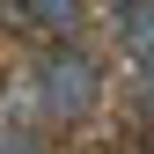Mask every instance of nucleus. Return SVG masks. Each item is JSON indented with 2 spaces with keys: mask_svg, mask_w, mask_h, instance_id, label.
<instances>
[{
  "mask_svg": "<svg viewBox=\"0 0 154 154\" xmlns=\"http://www.w3.org/2000/svg\"><path fill=\"white\" fill-rule=\"evenodd\" d=\"M95 95H103V66L88 59L81 44H44L37 59H22L8 73V88H0V118H22V125H81L95 110Z\"/></svg>",
  "mask_w": 154,
  "mask_h": 154,
  "instance_id": "1",
  "label": "nucleus"
},
{
  "mask_svg": "<svg viewBox=\"0 0 154 154\" xmlns=\"http://www.w3.org/2000/svg\"><path fill=\"white\" fill-rule=\"evenodd\" d=\"M81 22H88L81 0H0V29L37 37V44H73Z\"/></svg>",
  "mask_w": 154,
  "mask_h": 154,
  "instance_id": "2",
  "label": "nucleus"
},
{
  "mask_svg": "<svg viewBox=\"0 0 154 154\" xmlns=\"http://www.w3.org/2000/svg\"><path fill=\"white\" fill-rule=\"evenodd\" d=\"M110 29H118V44H125V59H132V66H154V0L110 8Z\"/></svg>",
  "mask_w": 154,
  "mask_h": 154,
  "instance_id": "3",
  "label": "nucleus"
},
{
  "mask_svg": "<svg viewBox=\"0 0 154 154\" xmlns=\"http://www.w3.org/2000/svg\"><path fill=\"white\" fill-rule=\"evenodd\" d=\"M0 154H44V132L22 118H0Z\"/></svg>",
  "mask_w": 154,
  "mask_h": 154,
  "instance_id": "4",
  "label": "nucleus"
},
{
  "mask_svg": "<svg viewBox=\"0 0 154 154\" xmlns=\"http://www.w3.org/2000/svg\"><path fill=\"white\" fill-rule=\"evenodd\" d=\"M132 95H140V118L154 125V66H140V73H132Z\"/></svg>",
  "mask_w": 154,
  "mask_h": 154,
  "instance_id": "5",
  "label": "nucleus"
},
{
  "mask_svg": "<svg viewBox=\"0 0 154 154\" xmlns=\"http://www.w3.org/2000/svg\"><path fill=\"white\" fill-rule=\"evenodd\" d=\"M103 8H132V0H103Z\"/></svg>",
  "mask_w": 154,
  "mask_h": 154,
  "instance_id": "6",
  "label": "nucleus"
},
{
  "mask_svg": "<svg viewBox=\"0 0 154 154\" xmlns=\"http://www.w3.org/2000/svg\"><path fill=\"white\" fill-rule=\"evenodd\" d=\"M147 154H154V147H147Z\"/></svg>",
  "mask_w": 154,
  "mask_h": 154,
  "instance_id": "7",
  "label": "nucleus"
}]
</instances>
